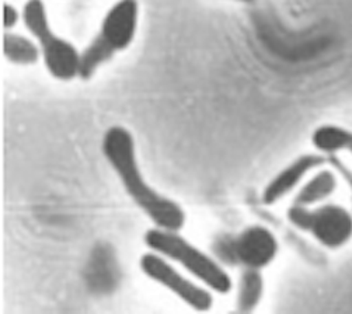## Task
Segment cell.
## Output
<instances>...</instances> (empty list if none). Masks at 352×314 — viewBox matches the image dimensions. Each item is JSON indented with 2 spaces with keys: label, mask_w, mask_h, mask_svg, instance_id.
Segmentation results:
<instances>
[{
  "label": "cell",
  "mask_w": 352,
  "mask_h": 314,
  "mask_svg": "<svg viewBox=\"0 0 352 314\" xmlns=\"http://www.w3.org/2000/svg\"><path fill=\"white\" fill-rule=\"evenodd\" d=\"M102 153L116 171L125 192L157 227L179 232L184 227V209L145 181L139 170L133 136L126 128L116 125L104 133Z\"/></svg>",
  "instance_id": "obj_1"
},
{
  "label": "cell",
  "mask_w": 352,
  "mask_h": 314,
  "mask_svg": "<svg viewBox=\"0 0 352 314\" xmlns=\"http://www.w3.org/2000/svg\"><path fill=\"white\" fill-rule=\"evenodd\" d=\"M144 240L152 251L183 265L210 291L219 295H226L232 291L233 282L226 269L215 258L180 236L179 230L156 226L145 233Z\"/></svg>",
  "instance_id": "obj_2"
},
{
  "label": "cell",
  "mask_w": 352,
  "mask_h": 314,
  "mask_svg": "<svg viewBox=\"0 0 352 314\" xmlns=\"http://www.w3.org/2000/svg\"><path fill=\"white\" fill-rule=\"evenodd\" d=\"M21 19L31 36L38 41L44 65L51 76L62 82L79 78L80 52L72 43L54 32L43 0H27Z\"/></svg>",
  "instance_id": "obj_3"
},
{
  "label": "cell",
  "mask_w": 352,
  "mask_h": 314,
  "mask_svg": "<svg viewBox=\"0 0 352 314\" xmlns=\"http://www.w3.org/2000/svg\"><path fill=\"white\" fill-rule=\"evenodd\" d=\"M287 219L329 250H338L352 238V214L338 203L316 208L292 203L287 211Z\"/></svg>",
  "instance_id": "obj_4"
},
{
  "label": "cell",
  "mask_w": 352,
  "mask_h": 314,
  "mask_svg": "<svg viewBox=\"0 0 352 314\" xmlns=\"http://www.w3.org/2000/svg\"><path fill=\"white\" fill-rule=\"evenodd\" d=\"M219 257L229 264L243 268L263 269L268 267L279 251L275 234L261 225H252L234 237H226L217 244Z\"/></svg>",
  "instance_id": "obj_5"
},
{
  "label": "cell",
  "mask_w": 352,
  "mask_h": 314,
  "mask_svg": "<svg viewBox=\"0 0 352 314\" xmlns=\"http://www.w3.org/2000/svg\"><path fill=\"white\" fill-rule=\"evenodd\" d=\"M139 265L146 276L153 279L159 285L164 287L173 295L180 298L194 310L208 311L212 307V295L205 288L183 276L177 269L166 261V257L151 250V253H146L140 257Z\"/></svg>",
  "instance_id": "obj_6"
},
{
  "label": "cell",
  "mask_w": 352,
  "mask_h": 314,
  "mask_svg": "<svg viewBox=\"0 0 352 314\" xmlns=\"http://www.w3.org/2000/svg\"><path fill=\"white\" fill-rule=\"evenodd\" d=\"M138 0H118L104 16L97 36L116 52L126 49L138 30Z\"/></svg>",
  "instance_id": "obj_7"
},
{
  "label": "cell",
  "mask_w": 352,
  "mask_h": 314,
  "mask_svg": "<svg viewBox=\"0 0 352 314\" xmlns=\"http://www.w3.org/2000/svg\"><path fill=\"white\" fill-rule=\"evenodd\" d=\"M324 164H327V156L322 153H309L299 156L284 170H280L265 186L261 197L263 202L265 205L276 203L279 199H283L289 192H292L311 170L320 168Z\"/></svg>",
  "instance_id": "obj_8"
},
{
  "label": "cell",
  "mask_w": 352,
  "mask_h": 314,
  "mask_svg": "<svg viewBox=\"0 0 352 314\" xmlns=\"http://www.w3.org/2000/svg\"><path fill=\"white\" fill-rule=\"evenodd\" d=\"M338 187V174L334 168H322L316 172L296 194L294 205L314 206L329 199Z\"/></svg>",
  "instance_id": "obj_9"
},
{
  "label": "cell",
  "mask_w": 352,
  "mask_h": 314,
  "mask_svg": "<svg viewBox=\"0 0 352 314\" xmlns=\"http://www.w3.org/2000/svg\"><path fill=\"white\" fill-rule=\"evenodd\" d=\"M311 144L322 155H352V131L338 125H322L311 135Z\"/></svg>",
  "instance_id": "obj_10"
},
{
  "label": "cell",
  "mask_w": 352,
  "mask_h": 314,
  "mask_svg": "<svg viewBox=\"0 0 352 314\" xmlns=\"http://www.w3.org/2000/svg\"><path fill=\"white\" fill-rule=\"evenodd\" d=\"M264 293V278L261 269L244 268L237 289V310L252 313L260 304Z\"/></svg>",
  "instance_id": "obj_11"
},
{
  "label": "cell",
  "mask_w": 352,
  "mask_h": 314,
  "mask_svg": "<svg viewBox=\"0 0 352 314\" xmlns=\"http://www.w3.org/2000/svg\"><path fill=\"white\" fill-rule=\"evenodd\" d=\"M3 55L10 63L19 66L35 65L43 58L40 47L35 45L34 41L9 31L3 37Z\"/></svg>",
  "instance_id": "obj_12"
},
{
  "label": "cell",
  "mask_w": 352,
  "mask_h": 314,
  "mask_svg": "<svg viewBox=\"0 0 352 314\" xmlns=\"http://www.w3.org/2000/svg\"><path fill=\"white\" fill-rule=\"evenodd\" d=\"M116 51L105 44L98 36L80 52V65H79V78L82 80H89L98 71V67L107 63L116 56Z\"/></svg>",
  "instance_id": "obj_13"
},
{
  "label": "cell",
  "mask_w": 352,
  "mask_h": 314,
  "mask_svg": "<svg viewBox=\"0 0 352 314\" xmlns=\"http://www.w3.org/2000/svg\"><path fill=\"white\" fill-rule=\"evenodd\" d=\"M327 164H330V167L334 168L338 176L345 181V184L351 191V201H352V170L346 166V163L341 157H338V155H329Z\"/></svg>",
  "instance_id": "obj_14"
},
{
  "label": "cell",
  "mask_w": 352,
  "mask_h": 314,
  "mask_svg": "<svg viewBox=\"0 0 352 314\" xmlns=\"http://www.w3.org/2000/svg\"><path fill=\"white\" fill-rule=\"evenodd\" d=\"M20 13L17 12V9L12 5H5V14H3V25L6 30H10L13 27H16V24L20 20Z\"/></svg>",
  "instance_id": "obj_15"
},
{
  "label": "cell",
  "mask_w": 352,
  "mask_h": 314,
  "mask_svg": "<svg viewBox=\"0 0 352 314\" xmlns=\"http://www.w3.org/2000/svg\"><path fill=\"white\" fill-rule=\"evenodd\" d=\"M241 2H253V0H241Z\"/></svg>",
  "instance_id": "obj_16"
}]
</instances>
